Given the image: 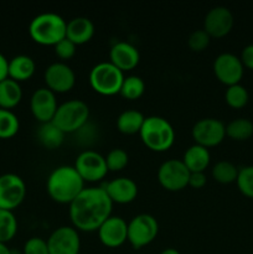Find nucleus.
<instances>
[{"label": "nucleus", "instance_id": "aec40b11", "mask_svg": "<svg viewBox=\"0 0 253 254\" xmlns=\"http://www.w3.org/2000/svg\"><path fill=\"white\" fill-rule=\"evenodd\" d=\"M94 35V25L92 20L84 16H77L67 22L66 39L73 42L76 46L88 42Z\"/></svg>", "mask_w": 253, "mask_h": 254}, {"label": "nucleus", "instance_id": "c756f323", "mask_svg": "<svg viewBox=\"0 0 253 254\" xmlns=\"http://www.w3.org/2000/svg\"><path fill=\"white\" fill-rule=\"evenodd\" d=\"M17 232V220L12 211L0 210V242L7 243Z\"/></svg>", "mask_w": 253, "mask_h": 254}, {"label": "nucleus", "instance_id": "412c9836", "mask_svg": "<svg viewBox=\"0 0 253 254\" xmlns=\"http://www.w3.org/2000/svg\"><path fill=\"white\" fill-rule=\"evenodd\" d=\"M210 160L211 155L208 149L198 144H193L186 149L183 158V163L190 173H205L207 166L210 165Z\"/></svg>", "mask_w": 253, "mask_h": 254}, {"label": "nucleus", "instance_id": "cd10ccee", "mask_svg": "<svg viewBox=\"0 0 253 254\" xmlns=\"http://www.w3.org/2000/svg\"><path fill=\"white\" fill-rule=\"evenodd\" d=\"M238 170L240 169L236 168V165H233L230 161H218L213 165L212 171V178L215 179L217 183L220 184H232L236 183L238 176Z\"/></svg>", "mask_w": 253, "mask_h": 254}, {"label": "nucleus", "instance_id": "f3484780", "mask_svg": "<svg viewBox=\"0 0 253 254\" xmlns=\"http://www.w3.org/2000/svg\"><path fill=\"white\" fill-rule=\"evenodd\" d=\"M97 232L102 245L108 248H118L128 241V223L119 216H111Z\"/></svg>", "mask_w": 253, "mask_h": 254}, {"label": "nucleus", "instance_id": "473e14b6", "mask_svg": "<svg viewBox=\"0 0 253 254\" xmlns=\"http://www.w3.org/2000/svg\"><path fill=\"white\" fill-rule=\"evenodd\" d=\"M106 158V164L107 168H108V171H121L128 165L129 156L126 154V151L124 149L116 148L112 149Z\"/></svg>", "mask_w": 253, "mask_h": 254}, {"label": "nucleus", "instance_id": "4be33fe9", "mask_svg": "<svg viewBox=\"0 0 253 254\" xmlns=\"http://www.w3.org/2000/svg\"><path fill=\"white\" fill-rule=\"evenodd\" d=\"M36 69L35 61L27 55H17L9 61L7 77L16 82L27 81L32 77Z\"/></svg>", "mask_w": 253, "mask_h": 254}, {"label": "nucleus", "instance_id": "bb28decb", "mask_svg": "<svg viewBox=\"0 0 253 254\" xmlns=\"http://www.w3.org/2000/svg\"><path fill=\"white\" fill-rule=\"evenodd\" d=\"M144 91H145V82L143 81V78L139 76H126L124 77L119 94L129 101H135L143 96Z\"/></svg>", "mask_w": 253, "mask_h": 254}, {"label": "nucleus", "instance_id": "f257e3e1", "mask_svg": "<svg viewBox=\"0 0 253 254\" xmlns=\"http://www.w3.org/2000/svg\"><path fill=\"white\" fill-rule=\"evenodd\" d=\"M113 202L103 188H84L69 203V218L77 231L94 232L112 216Z\"/></svg>", "mask_w": 253, "mask_h": 254}, {"label": "nucleus", "instance_id": "2f4dec72", "mask_svg": "<svg viewBox=\"0 0 253 254\" xmlns=\"http://www.w3.org/2000/svg\"><path fill=\"white\" fill-rule=\"evenodd\" d=\"M236 184L242 195L253 198V165L243 166L238 170Z\"/></svg>", "mask_w": 253, "mask_h": 254}, {"label": "nucleus", "instance_id": "c85d7f7f", "mask_svg": "<svg viewBox=\"0 0 253 254\" xmlns=\"http://www.w3.org/2000/svg\"><path fill=\"white\" fill-rule=\"evenodd\" d=\"M20 128L19 118L9 109L0 108V139H10L16 135Z\"/></svg>", "mask_w": 253, "mask_h": 254}, {"label": "nucleus", "instance_id": "ddd939ff", "mask_svg": "<svg viewBox=\"0 0 253 254\" xmlns=\"http://www.w3.org/2000/svg\"><path fill=\"white\" fill-rule=\"evenodd\" d=\"M50 254H79L81 240L78 231L71 226L56 228L47 238Z\"/></svg>", "mask_w": 253, "mask_h": 254}, {"label": "nucleus", "instance_id": "4c0bfd02", "mask_svg": "<svg viewBox=\"0 0 253 254\" xmlns=\"http://www.w3.org/2000/svg\"><path fill=\"white\" fill-rule=\"evenodd\" d=\"M207 183L205 173H191L189 179V186L193 189H202Z\"/></svg>", "mask_w": 253, "mask_h": 254}, {"label": "nucleus", "instance_id": "f704fd0d", "mask_svg": "<svg viewBox=\"0 0 253 254\" xmlns=\"http://www.w3.org/2000/svg\"><path fill=\"white\" fill-rule=\"evenodd\" d=\"M22 254H50L47 241L40 237H31L25 242Z\"/></svg>", "mask_w": 253, "mask_h": 254}, {"label": "nucleus", "instance_id": "6ab92c4d", "mask_svg": "<svg viewBox=\"0 0 253 254\" xmlns=\"http://www.w3.org/2000/svg\"><path fill=\"white\" fill-rule=\"evenodd\" d=\"M104 191L113 203L126 205L133 202L138 195L135 181L129 178H117L104 185Z\"/></svg>", "mask_w": 253, "mask_h": 254}, {"label": "nucleus", "instance_id": "39448f33", "mask_svg": "<svg viewBox=\"0 0 253 254\" xmlns=\"http://www.w3.org/2000/svg\"><path fill=\"white\" fill-rule=\"evenodd\" d=\"M89 118V108L81 99H69L60 104L52 123L64 134L76 133L83 128Z\"/></svg>", "mask_w": 253, "mask_h": 254}, {"label": "nucleus", "instance_id": "4468645a", "mask_svg": "<svg viewBox=\"0 0 253 254\" xmlns=\"http://www.w3.org/2000/svg\"><path fill=\"white\" fill-rule=\"evenodd\" d=\"M44 79L47 88L54 93H66L74 87L76 74L67 64L54 62L45 71Z\"/></svg>", "mask_w": 253, "mask_h": 254}, {"label": "nucleus", "instance_id": "e433bc0d", "mask_svg": "<svg viewBox=\"0 0 253 254\" xmlns=\"http://www.w3.org/2000/svg\"><path fill=\"white\" fill-rule=\"evenodd\" d=\"M241 61H242L243 67L248 69H252L253 71V44L247 45L245 49L242 50V54H241Z\"/></svg>", "mask_w": 253, "mask_h": 254}, {"label": "nucleus", "instance_id": "5701e85b", "mask_svg": "<svg viewBox=\"0 0 253 254\" xmlns=\"http://www.w3.org/2000/svg\"><path fill=\"white\" fill-rule=\"evenodd\" d=\"M22 89L19 82L9 78L0 82V108L12 109L21 102Z\"/></svg>", "mask_w": 253, "mask_h": 254}, {"label": "nucleus", "instance_id": "72a5a7b5", "mask_svg": "<svg viewBox=\"0 0 253 254\" xmlns=\"http://www.w3.org/2000/svg\"><path fill=\"white\" fill-rule=\"evenodd\" d=\"M211 37L203 29L195 30L190 34L188 40V45L192 51L201 52L210 45Z\"/></svg>", "mask_w": 253, "mask_h": 254}, {"label": "nucleus", "instance_id": "a878e982", "mask_svg": "<svg viewBox=\"0 0 253 254\" xmlns=\"http://www.w3.org/2000/svg\"><path fill=\"white\" fill-rule=\"evenodd\" d=\"M226 135L232 140H247L253 135V123L246 118L233 119L226 126Z\"/></svg>", "mask_w": 253, "mask_h": 254}, {"label": "nucleus", "instance_id": "20e7f679", "mask_svg": "<svg viewBox=\"0 0 253 254\" xmlns=\"http://www.w3.org/2000/svg\"><path fill=\"white\" fill-rule=\"evenodd\" d=\"M139 135L144 145L156 153L169 150L175 141V130L170 122L158 116L146 117Z\"/></svg>", "mask_w": 253, "mask_h": 254}, {"label": "nucleus", "instance_id": "c9c22d12", "mask_svg": "<svg viewBox=\"0 0 253 254\" xmlns=\"http://www.w3.org/2000/svg\"><path fill=\"white\" fill-rule=\"evenodd\" d=\"M76 45L73 44L72 41H69L68 39L64 37L63 40L56 44L54 46L55 49V54L57 55V57L61 60H69L74 56L76 54Z\"/></svg>", "mask_w": 253, "mask_h": 254}, {"label": "nucleus", "instance_id": "f03ea898", "mask_svg": "<svg viewBox=\"0 0 253 254\" xmlns=\"http://www.w3.org/2000/svg\"><path fill=\"white\" fill-rule=\"evenodd\" d=\"M84 181L74 166L62 165L54 169L46 181L50 197L57 203L69 205L83 191Z\"/></svg>", "mask_w": 253, "mask_h": 254}, {"label": "nucleus", "instance_id": "9b49d317", "mask_svg": "<svg viewBox=\"0 0 253 254\" xmlns=\"http://www.w3.org/2000/svg\"><path fill=\"white\" fill-rule=\"evenodd\" d=\"M191 135L198 144L205 148H212L223 141L226 136V126L216 118H202L193 124Z\"/></svg>", "mask_w": 253, "mask_h": 254}, {"label": "nucleus", "instance_id": "423d86ee", "mask_svg": "<svg viewBox=\"0 0 253 254\" xmlns=\"http://www.w3.org/2000/svg\"><path fill=\"white\" fill-rule=\"evenodd\" d=\"M124 77V72L112 62H99L89 72V84L102 96H116L121 92Z\"/></svg>", "mask_w": 253, "mask_h": 254}, {"label": "nucleus", "instance_id": "58836bf2", "mask_svg": "<svg viewBox=\"0 0 253 254\" xmlns=\"http://www.w3.org/2000/svg\"><path fill=\"white\" fill-rule=\"evenodd\" d=\"M7 66H9V61L0 52V82L7 78Z\"/></svg>", "mask_w": 253, "mask_h": 254}, {"label": "nucleus", "instance_id": "9d476101", "mask_svg": "<svg viewBox=\"0 0 253 254\" xmlns=\"http://www.w3.org/2000/svg\"><path fill=\"white\" fill-rule=\"evenodd\" d=\"M73 166L84 183H97L106 178L108 173L106 158L94 150L82 151L77 156Z\"/></svg>", "mask_w": 253, "mask_h": 254}, {"label": "nucleus", "instance_id": "393cba45", "mask_svg": "<svg viewBox=\"0 0 253 254\" xmlns=\"http://www.w3.org/2000/svg\"><path fill=\"white\" fill-rule=\"evenodd\" d=\"M64 135L66 134L61 129L57 128L52 122L41 124L39 130H37V139L41 143V145L49 150L60 148L61 144L63 143Z\"/></svg>", "mask_w": 253, "mask_h": 254}, {"label": "nucleus", "instance_id": "1a4fd4ad", "mask_svg": "<svg viewBox=\"0 0 253 254\" xmlns=\"http://www.w3.org/2000/svg\"><path fill=\"white\" fill-rule=\"evenodd\" d=\"M26 196V185L16 174L0 175V210L14 211Z\"/></svg>", "mask_w": 253, "mask_h": 254}, {"label": "nucleus", "instance_id": "a19ab883", "mask_svg": "<svg viewBox=\"0 0 253 254\" xmlns=\"http://www.w3.org/2000/svg\"><path fill=\"white\" fill-rule=\"evenodd\" d=\"M160 254H180V252L176 251L175 248H166V250H164Z\"/></svg>", "mask_w": 253, "mask_h": 254}, {"label": "nucleus", "instance_id": "a211bd4d", "mask_svg": "<svg viewBox=\"0 0 253 254\" xmlns=\"http://www.w3.org/2000/svg\"><path fill=\"white\" fill-rule=\"evenodd\" d=\"M109 59L112 64L118 67L122 72L131 71L138 66L140 61V54L134 45L126 41H119L112 46L109 51Z\"/></svg>", "mask_w": 253, "mask_h": 254}, {"label": "nucleus", "instance_id": "0eeeda50", "mask_svg": "<svg viewBox=\"0 0 253 254\" xmlns=\"http://www.w3.org/2000/svg\"><path fill=\"white\" fill-rule=\"evenodd\" d=\"M159 232V223L154 216L140 213L128 222V242L134 250L150 245Z\"/></svg>", "mask_w": 253, "mask_h": 254}, {"label": "nucleus", "instance_id": "ea45409f", "mask_svg": "<svg viewBox=\"0 0 253 254\" xmlns=\"http://www.w3.org/2000/svg\"><path fill=\"white\" fill-rule=\"evenodd\" d=\"M0 254H11V250L6 246V243L0 242Z\"/></svg>", "mask_w": 253, "mask_h": 254}, {"label": "nucleus", "instance_id": "dca6fc26", "mask_svg": "<svg viewBox=\"0 0 253 254\" xmlns=\"http://www.w3.org/2000/svg\"><path fill=\"white\" fill-rule=\"evenodd\" d=\"M233 24V14L228 7L215 6L208 10L203 19V30L210 35V37L221 39L230 34Z\"/></svg>", "mask_w": 253, "mask_h": 254}, {"label": "nucleus", "instance_id": "6e6552de", "mask_svg": "<svg viewBox=\"0 0 253 254\" xmlns=\"http://www.w3.org/2000/svg\"><path fill=\"white\" fill-rule=\"evenodd\" d=\"M190 171L186 168L183 160L170 159L159 166L158 180L159 184L168 191H180L189 186Z\"/></svg>", "mask_w": 253, "mask_h": 254}, {"label": "nucleus", "instance_id": "2eb2a0df", "mask_svg": "<svg viewBox=\"0 0 253 254\" xmlns=\"http://www.w3.org/2000/svg\"><path fill=\"white\" fill-rule=\"evenodd\" d=\"M30 108H31L32 116L40 123H50L52 122L57 108H59L56 93H54L47 87L36 89L30 99Z\"/></svg>", "mask_w": 253, "mask_h": 254}, {"label": "nucleus", "instance_id": "f8f14e48", "mask_svg": "<svg viewBox=\"0 0 253 254\" xmlns=\"http://www.w3.org/2000/svg\"><path fill=\"white\" fill-rule=\"evenodd\" d=\"M243 72L245 67L241 59L231 52L220 54L213 61V73L216 78L227 87L240 83Z\"/></svg>", "mask_w": 253, "mask_h": 254}, {"label": "nucleus", "instance_id": "7c9ffc66", "mask_svg": "<svg viewBox=\"0 0 253 254\" xmlns=\"http://www.w3.org/2000/svg\"><path fill=\"white\" fill-rule=\"evenodd\" d=\"M248 99H250L248 91L240 83L227 87L225 92L226 103L233 109L243 108L248 103Z\"/></svg>", "mask_w": 253, "mask_h": 254}, {"label": "nucleus", "instance_id": "7ed1b4c3", "mask_svg": "<svg viewBox=\"0 0 253 254\" xmlns=\"http://www.w3.org/2000/svg\"><path fill=\"white\" fill-rule=\"evenodd\" d=\"M67 21L55 12H42L35 16L29 25L30 37L36 44L55 46L66 37Z\"/></svg>", "mask_w": 253, "mask_h": 254}, {"label": "nucleus", "instance_id": "b1692460", "mask_svg": "<svg viewBox=\"0 0 253 254\" xmlns=\"http://www.w3.org/2000/svg\"><path fill=\"white\" fill-rule=\"evenodd\" d=\"M145 117L143 113L136 109H126L122 112L117 118V129L121 133L126 135H133V134L140 133V129L143 127Z\"/></svg>", "mask_w": 253, "mask_h": 254}]
</instances>
